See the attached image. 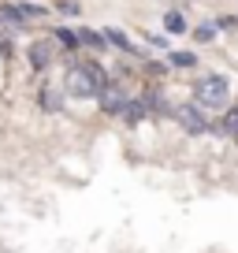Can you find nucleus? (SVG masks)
Returning <instances> with one entry per match:
<instances>
[{
    "label": "nucleus",
    "mask_w": 238,
    "mask_h": 253,
    "mask_svg": "<svg viewBox=\"0 0 238 253\" xmlns=\"http://www.w3.org/2000/svg\"><path fill=\"white\" fill-rule=\"evenodd\" d=\"M194 104L201 112H223L231 104V79L227 75H205V79L194 86Z\"/></svg>",
    "instance_id": "f257e3e1"
},
{
    "label": "nucleus",
    "mask_w": 238,
    "mask_h": 253,
    "mask_svg": "<svg viewBox=\"0 0 238 253\" xmlns=\"http://www.w3.org/2000/svg\"><path fill=\"white\" fill-rule=\"evenodd\" d=\"M171 116L186 134H208V123H212L208 112H201L198 104H179V108H171Z\"/></svg>",
    "instance_id": "f03ea898"
},
{
    "label": "nucleus",
    "mask_w": 238,
    "mask_h": 253,
    "mask_svg": "<svg viewBox=\"0 0 238 253\" xmlns=\"http://www.w3.org/2000/svg\"><path fill=\"white\" fill-rule=\"evenodd\" d=\"M26 60H30L34 71H45V67H52V60H60V45L52 38H38L26 48Z\"/></svg>",
    "instance_id": "7ed1b4c3"
},
{
    "label": "nucleus",
    "mask_w": 238,
    "mask_h": 253,
    "mask_svg": "<svg viewBox=\"0 0 238 253\" xmlns=\"http://www.w3.org/2000/svg\"><path fill=\"white\" fill-rule=\"evenodd\" d=\"M64 93H71V97H97V86L89 82V75H86V67H82V63H71V67H67V75H64Z\"/></svg>",
    "instance_id": "20e7f679"
},
{
    "label": "nucleus",
    "mask_w": 238,
    "mask_h": 253,
    "mask_svg": "<svg viewBox=\"0 0 238 253\" xmlns=\"http://www.w3.org/2000/svg\"><path fill=\"white\" fill-rule=\"evenodd\" d=\"M97 101H101V112L104 116H116L119 108H123V101H127V86L123 82H104V89L97 93Z\"/></svg>",
    "instance_id": "39448f33"
},
{
    "label": "nucleus",
    "mask_w": 238,
    "mask_h": 253,
    "mask_svg": "<svg viewBox=\"0 0 238 253\" xmlns=\"http://www.w3.org/2000/svg\"><path fill=\"white\" fill-rule=\"evenodd\" d=\"M116 116L123 119L127 126H138L142 119H149V104H145L142 97H127V101H123V108H119Z\"/></svg>",
    "instance_id": "423d86ee"
},
{
    "label": "nucleus",
    "mask_w": 238,
    "mask_h": 253,
    "mask_svg": "<svg viewBox=\"0 0 238 253\" xmlns=\"http://www.w3.org/2000/svg\"><path fill=\"white\" fill-rule=\"evenodd\" d=\"M101 38H104V41H108V45H112V48H123V52H130V56H142V48H138V45H134V41H130V38H127V34L119 30V26H104V34H101Z\"/></svg>",
    "instance_id": "0eeeda50"
},
{
    "label": "nucleus",
    "mask_w": 238,
    "mask_h": 253,
    "mask_svg": "<svg viewBox=\"0 0 238 253\" xmlns=\"http://www.w3.org/2000/svg\"><path fill=\"white\" fill-rule=\"evenodd\" d=\"M41 108L45 112H60L64 108V89L60 86H41Z\"/></svg>",
    "instance_id": "6e6552de"
},
{
    "label": "nucleus",
    "mask_w": 238,
    "mask_h": 253,
    "mask_svg": "<svg viewBox=\"0 0 238 253\" xmlns=\"http://www.w3.org/2000/svg\"><path fill=\"white\" fill-rule=\"evenodd\" d=\"M208 130H216V134H238V108H227V116L216 119V123H208Z\"/></svg>",
    "instance_id": "1a4fd4ad"
},
{
    "label": "nucleus",
    "mask_w": 238,
    "mask_h": 253,
    "mask_svg": "<svg viewBox=\"0 0 238 253\" xmlns=\"http://www.w3.org/2000/svg\"><path fill=\"white\" fill-rule=\"evenodd\" d=\"M164 30L167 34H190L186 15H183V11H164Z\"/></svg>",
    "instance_id": "9d476101"
},
{
    "label": "nucleus",
    "mask_w": 238,
    "mask_h": 253,
    "mask_svg": "<svg viewBox=\"0 0 238 253\" xmlns=\"http://www.w3.org/2000/svg\"><path fill=\"white\" fill-rule=\"evenodd\" d=\"M82 67H86L89 82H93V86H97V93H101V89H104V82H108V71H104V67H101V63H97V60H86V63H82Z\"/></svg>",
    "instance_id": "9b49d317"
},
{
    "label": "nucleus",
    "mask_w": 238,
    "mask_h": 253,
    "mask_svg": "<svg viewBox=\"0 0 238 253\" xmlns=\"http://www.w3.org/2000/svg\"><path fill=\"white\" fill-rule=\"evenodd\" d=\"M52 41H56V45H60V48H71V52H75V48H79V34H75L71 26H60V30L52 34Z\"/></svg>",
    "instance_id": "f8f14e48"
},
{
    "label": "nucleus",
    "mask_w": 238,
    "mask_h": 253,
    "mask_svg": "<svg viewBox=\"0 0 238 253\" xmlns=\"http://www.w3.org/2000/svg\"><path fill=\"white\" fill-rule=\"evenodd\" d=\"M75 34H79V45H86V48H97V52L108 48V41H104L97 30H75Z\"/></svg>",
    "instance_id": "ddd939ff"
},
{
    "label": "nucleus",
    "mask_w": 238,
    "mask_h": 253,
    "mask_svg": "<svg viewBox=\"0 0 238 253\" xmlns=\"http://www.w3.org/2000/svg\"><path fill=\"white\" fill-rule=\"evenodd\" d=\"M190 34H194L198 41H212L216 34H220V26H216V19H205V23H201V26H194Z\"/></svg>",
    "instance_id": "4468645a"
},
{
    "label": "nucleus",
    "mask_w": 238,
    "mask_h": 253,
    "mask_svg": "<svg viewBox=\"0 0 238 253\" xmlns=\"http://www.w3.org/2000/svg\"><path fill=\"white\" fill-rule=\"evenodd\" d=\"M167 63H171V67H194L198 56H194V52H171V56H167Z\"/></svg>",
    "instance_id": "2eb2a0df"
},
{
    "label": "nucleus",
    "mask_w": 238,
    "mask_h": 253,
    "mask_svg": "<svg viewBox=\"0 0 238 253\" xmlns=\"http://www.w3.org/2000/svg\"><path fill=\"white\" fill-rule=\"evenodd\" d=\"M56 11H67V15H79V11H82V4H79V0H56Z\"/></svg>",
    "instance_id": "dca6fc26"
},
{
    "label": "nucleus",
    "mask_w": 238,
    "mask_h": 253,
    "mask_svg": "<svg viewBox=\"0 0 238 253\" xmlns=\"http://www.w3.org/2000/svg\"><path fill=\"white\" fill-rule=\"evenodd\" d=\"M235 138H238V134H235Z\"/></svg>",
    "instance_id": "f3484780"
}]
</instances>
